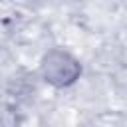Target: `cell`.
Returning <instances> with one entry per match:
<instances>
[{
	"mask_svg": "<svg viewBox=\"0 0 127 127\" xmlns=\"http://www.w3.org/2000/svg\"><path fill=\"white\" fill-rule=\"evenodd\" d=\"M22 119V111L16 103L0 101V127H20Z\"/></svg>",
	"mask_w": 127,
	"mask_h": 127,
	"instance_id": "cell-2",
	"label": "cell"
},
{
	"mask_svg": "<svg viewBox=\"0 0 127 127\" xmlns=\"http://www.w3.org/2000/svg\"><path fill=\"white\" fill-rule=\"evenodd\" d=\"M81 62L64 48H50L38 65V75L44 83L56 89H67L81 77Z\"/></svg>",
	"mask_w": 127,
	"mask_h": 127,
	"instance_id": "cell-1",
	"label": "cell"
}]
</instances>
